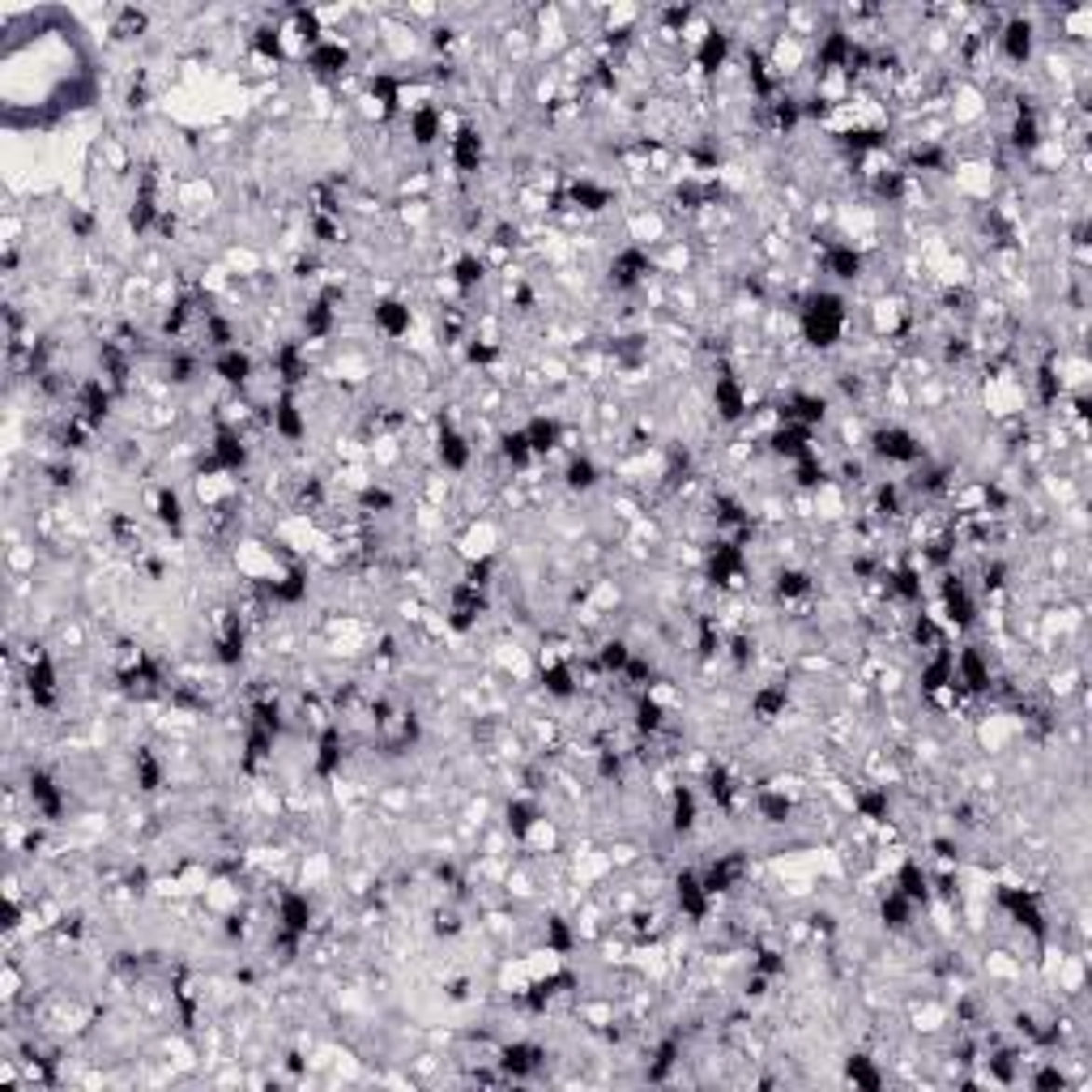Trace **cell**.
Instances as JSON below:
<instances>
[{
  "label": "cell",
  "instance_id": "1",
  "mask_svg": "<svg viewBox=\"0 0 1092 1092\" xmlns=\"http://www.w3.org/2000/svg\"><path fill=\"white\" fill-rule=\"evenodd\" d=\"M799 324H802V337H807L811 346L828 350V346H837V337L845 334V304L832 299V294H811Z\"/></svg>",
  "mask_w": 1092,
  "mask_h": 1092
},
{
  "label": "cell",
  "instance_id": "2",
  "mask_svg": "<svg viewBox=\"0 0 1092 1092\" xmlns=\"http://www.w3.org/2000/svg\"><path fill=\"white\" fill-rule=\"evenodd\" d=\"M875 453L883 457V461H900V466H913L921 457V444L913 440L905 427H880L875 431Z\"/></svg>",
  "mask_w": 1092,
  "mask_h": 1092
},
{
  "label": "cell",
  "instance_id": "3",
  "mask_svg": "<svg viewBox=\"0 0 1092 1092\" xmlns=\"http://www.w3.org/2000/svg\"><path fill=\"white\" fill-rule=\"evenodd\" d=\"M278 921H282V935L304 939L307 926H312V900L304 892H282L278 896Z\"/></svg>",
  "mask_w": 1092,
  "mask_h": 1092
},
{
  "label": "cell",
  "instance_id": "4",
  "mask_svg": "<svg viewBox=\"0 0 1092 1092\" xmlns=\"http://www.w3.org/2000/svg\"><path fill=\"white\" fill-rule=\"evenodd\" d=\"M448 158H453V167L461 175L478 171V162H483V137H478V129H461L457 137H448Z\"/></svg>",
  "mask_w": 1092,
  "mask_h": 1092
},
{
  "label": "cell",
  "instance_id": "5",
  "mask_svg": "<svg viewBox=\"0 0 1092 1092\" xmlns=\"http://www.w3.org/2000/svg\"><path fill=\"white\" fill-rule=\"evenodd\" d=\"M943 610H948V619L956 627H973V623H977V607H973V597L964 594L961 577H948V580H943Z\"/></svg>",
  "mask_w": 1092,
  "mask_h": 1092
},
{
  "label": "cell",
  "instance_id": "6",
  "mask_svg": "<svg viewBox=\"0 0 1092 1092\" xmlns=\"http://www.w3.org/2000/svg\"><path fill=\"white\" fill-rule=\"evenodd\" d=\"M273 435H282V440H304L307 435V423H304V410L294 405L291 393L278 397V405H273Z\"/></svg>",
  "mask_w": 1092,
  "mask_h": 1092
},
{
  "label": "cell",
  "instance_id": "7",
  "mask_svg": "<svg viewBox=\"0 0 1092 1092\" xmlns=\"http://www.w3.org/2000/svg\"><path fill=\"white\" fill-rule=\"evenodd\" d=\"M542 1058H546V1050L542 1045H529V1042H516V1045H508L504 1050V1058H499V1067H504L512 1080H521V1075H534L538 1067H542Z\"/></svg>",
  "mask_w": 1092,
  "mask_h": 1092
},
{
  "label": "cell",
  "instance_id": "8",
  "mask_svg": "<svg viewBox=\"0 0 1092 1092\" xmlns=\"http://www.w3.org/2000/svg\"><path fill=\"white\" fill-rule=\"evenodd\" d=\"M31 802H34V811H39L43 819H61V811H64V794H61V785H56L48 772H34L31 777Z\"/></svg>",
  "mask_w": 1092,
  "mask_h": 1092
},
{
  "label": "cell",
  "instance_id": "9",
  "mask_svg": "<svg viewBox=\"0 0 1092 1092\" xmlns=\"http://www.w3.org/2000/svg\"><path fill=\"white\" fill-rule=\"evenodd\" d=\"M342 751H346L342 730H324L321 743H316V759H312L316 777H334V772L342 769Z\"/></svg>",
  "mask_w": 1092,
  "mask_h": 1092
},
{
  "label": "cell",
  "instance_id": "10",
  "mask_svg": "<svg viewBox=\"0 0 1092 1092\" xmlns=\"http://www.w3.org/2000/svg\"><path fill=\"white\" fill-rule=\"evenodd\" d=\"M824 269L832 273V278H862V253L853 248V243H832L828 253H824Z\"/></svg>",
  "mask_w": 1092,
  "mask_h": 1092
},
{
  "label": "cell",
  "instance_id": "11",
  "mask_svg": "<svg viewBox=\"0 0 1092 1092\" xmlns=\"http://www.w3.org/2000/svg\"><path fill=\"white\" fill-rule=\"evenodd\" d=\"M375 329L385 337L410 334V307H405L402 299H380V304H375Z\"/></svg>",
  "mask_w": 1092,
  "mask_h": 1092
},
{
  "label": "cell",
  "instance_id": "12",
  "mask_svg": "<svg viewBox=\"0 0 1092 1092\" xmlns=\"http://www.w3.org/2000/svg\"><path fill=\"white\" fill-rule=\"evenodd\" d=\"M213 372L223 375L226 385H248V380H253V359H248L239 346H231V350H218V359H213Z\"/></svg>",
  "mask_w": 1092,
  "mask_h": 1092
},
{
  "label": "cell",
  "instance_id": "13",
  "mask_svg": "<svg viewBox=\"0 0 1092 1092\" xmlns=\"http://www.w3.org/2000/svg\"><path fill=\"white\" fill-rule=\"evenodd\" d=\"M610 273H615V286H636L648 273V256L640 248H623L615 256V265H610Z\"/></svg>",
  "mask_w": 1092,
  "mask_h": 1092
},
{
  "label": "cell",
  "instance_id": "14",
  "mask_svg": "<svg viewBox=\"0 0 1092 1092\" xmlns=\"http://www.w3.org/2000/svg\"><path fill=\"white\" fill-rule=\"evenodd\" d=\"M999 39H1003V56H1007L1012 64H1024L1032 56V26L1029 21H1012Z\"/></svg>",
  "mask_w": 1092,
  "mask_h": 1092
},
{
  "label": "cell",
  "instance_id": "15",
  "mask_svg": "<svg viewBox=\"0 0 1092 1092\" xmlns=\"http://www.w3.org/2000/svg\"><path fill=\"white\" fill-rule=\"evenodd\" d=\"M410 137H415V145H431L435 137H444V116L435 107H418L410 116Z\"/></svg>",
  "mask_w": 1092,
  "mask_h": 1092
},
{
  "label": "cell",
  "instance_id": "16",
  "mask_svg": "<svg viewBox=\"0 0 1092 1092\" xmlns=\"http://www.w3.org/2000/svg\"><path fill=\"white\" fill-rule=\"evenodd\" d=\"M440 466H444V470H466L470 466L466 435H457L453 427H444V431H440Z\"/></svg>",
  "mask_w": 1092,
  "mask_h": 1092
},
{
  "label": "cell",
  "instance_id": "17",
  "mask_svg": "<svg viewBox=\"0 0 1092 1092\" xmlns=\"http://www.w3.org/2000/svg\"><path fill=\"white\" fill-rule=\"evenodd\" d=\"M781 713H785V688H781V683L756 691V700H751V717L756 721H777Z\"/></svg>",
  "mask_w": 1092,
  "mask_h": 1092
},
{
  "label": "cell",
  "instance_id": "18",
  "mask_svg": "<svg viewBox=\"0 0 1092 1092\" xmlns=\"http://www.w3.org/2000/svg\"><path fill=\"white\" fill-rule=\"evenodd\" d=\"M542 688H546V696H559V700L577 696V683H572V666H567V662H551V666L542 670Z\"/></svg>",
  "mask_w": 1092,
  "mask_h": 1092
},
{
  "label": "cell",
  "instance_id": "19",
  "mask_svg": "<svg viewBox=\"0 0 1092 1092\" xmlns=\"http://www.w3.org/2000/svg\"><path fill=\"white\" fill-rule=\"evenodd\" d=\"M526 440H529V448H534V457L551 453V448L559 444V423L555 418H534V423L526 427Z\"/></svg>",
  "mask_w": 1092,
  "mask_h": 1092
},
{
  "label": "cell",
  "instance_id": "20",
  "mask_svg": "<svg viewBox=\"0 0 1092 1092\" xmlns=\"http://www.w3.org/2000/svg\"><path fill=\"white\" fill-rule=\"evenodd\" d=\"M670 828L683 832V837L696 828V794L691 789H675V824Z\"/></svg>",
  "mask_w": 1092,
  "mask_h": 1092
},
{
  "label": "cell",
  "instance_id": "21",
  "mask_svg": "<svg viewBox=\"0 0 1092 1092\" xmlns=\"http://www.w3.org/2000/svg\"><path fill=\"white\" fill-rule=\"evenodd\" d=\"M662 717H666V713H662V704L645 691V696L636 700V730H640V734H658V730H662Z\"/></svg>",
  "mask_w": 1092,
  "mask_h": 1092
},
{
  "label": "cell",
  "instance_id": "22",
  "mask_svg": "<svg viewBox=\"0 0 1092 1092\" xmlns=\"http://www.w3.org/2000/svg\"><path fill=\"white\" fill-rule=\"evenodd\" d=\"M597 658H602V670H607V675H623L627 662H632V648H627L623 640H607Z\"/></svg>",
  "mask_w": 1092,
  "mask_h": 1092
},
{
  "label": "cell",
  "instance_id": "23",
  "mask_svg": "<svg viewBox=\"0 0 1092 1092\" xmlns=\"http://www.w3.org/2000/svg\"><path fill=\"white\" fill-rule=\"evenodd\" d=\"M453 282H457V291H474V286L483 282V261H478V256H461V261L453 265Z\"/></svg>",
  "mask_w": 1092,
  "mask_h": 1092
},
{
  "label": "cell",
  "instance_id": "24",
  "mask_svg": "<svg viewBox=\"0 0 1092 1092\" xmlns=\"http://www.w3.org/2000/svg\"><path fill=\"white\" fill-rule=\"evenodd\" d=\"M597 483V470L589 457H572V466H567V486L572 491H589V486Z\"/></svg>",
  "mask_w": 1092,
  "mask_h": 1092
},
{
  "label": "cell",
  "instance_id": "25",
  "mask_svg": "<svg viewBox=\"0 0 1092 1092\" xmlns=\"http://www.w3.org/2000/svg\"><path fill=\"white\" fill-rule=\"evenodd\" d=\"M858 815H867V819L888 815V789H862L858 794Z\"/></svg>",
  "mask_w": 1092,
  "mask_h": 1092
},
{
  "label": "cell",
  "instance_id": "26",
  "mask_svg": "<svg viewBox=\"0 0 1092 1092\" xmlns=\"http://www.w3.org/2000/svg\"><path fill=\"white\" fill-rule=\"evenodd\" d=\"M845 1072H850V1080H853V1084H862V1088H880V1084H883V1080H880V1072L870 1067V1058H862V1054H858V1058L845 1062Z\"/></svg>",
  "mask_w": 1092,
  "mask_h": 1092
},
{
  "label": "cell",
  "instance_id": "27",
  "mask_svg": "<svg viewBox=\"0 0 1092 1092\" xmlns=\"http://www.w3.org/2000/svg\"><path fill=\"white\" fill-rule=\"evenodd\" d=\"M158 521L162 526H171V529H184V508H180V499H175L171 491H162L158 496Z\"/></svg>",
  "mask_w": 1092,
  "mask_h": 1092
},
{
  "label": "cell",
  "instance_id": "28",
  "mask_svg": "<svg viewBox=\"0 0 1092 1092\" xmlns=\"http://www.w3.org/2000/svg\"><path fill=\"white\" fill-rule=\"evenodd\" d=\"M777 594L781 597H802V594H811V580L802 577V572H781V577H777Z\"/></svg>",
  "mask_w": 1092,
  "mask_h": 1092
}]
</instances>
